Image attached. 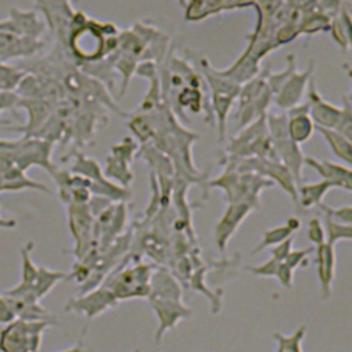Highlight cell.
I'll list each match as a JSON object with an SVG mask.
<instances>
[{
  "mask_svg": "<svg viewBox=\"0 0 352 352\" xmlns=\"http://www.w3.org/2000/svg\"><path fill=\"white\" fill-rule=\"evenodd\" d=\"M72 52L85 62H96L118 48V30L110 22H98L82 12L73 14L69 30Z\"/></svg>",
  "mask_w": 352,
  "mask_h": 352,
  "instance_id": "cell-1",
  "label": "cell"
},
{
  "mask_svg": "<svg viewBox=\"0 0 352 352\" xmlns=\"http://www.w3.org/2000/svg\"><path fill=\"white\" fill-rule=\"evenodd\" d=\"M197 66L201 70L204 81L209 87L210 107H212L213 117L216 120L219 142L223 143L226 139L227 117H228L235 100L238 99V95L241 91V84L223 76L219 72V69L213 67L205 56L198 59Z\"/></svg>",
  "mask_w": 352,
  "mask_h": 352,
  "instance_id": "cell-2",
  "label": "cell"
},
{
  "mask_svg": "<svg viewBox=\"0 0 352 352\" xmlns=\"http://www.w3.org/2000/svg\"><path fill=\"white\" fill-rule=\"evenodd\" d=\"M268 69L270 66H265L257 76L241 85L235 117L238 131L268 113V107L274 100V92L267 81Z\"/></svg>",
  "mask_w": 352,
  "mask_h": 352,
  "instance_id": "cell-3",
  "label": "cell"
},
{
  "mask_svg": "<svg viewBox=\"0 0 352 352\" xmlns=\"http://www.w3.org/2000/svg\"><path fill=\"white\" fill-rule=\"evenodd\" d=\"M54 143L41 139L25 136L19 140L0 139V155L10 160L22 170H28L30 166H41L48 172L55 168L51 161Z\"/></svg>",
  "mask_w": 352,
  "mask_h": 352,
  "instance_id": "cell-4",
  "label": "cell"
},
{
  "mask_svg": "<svg viewBox=\"0 0 352 352\" xmlns=\"http://www.w3.org/2000/svg\"><path fill=\"white\" fill-rule=\"evenodd\" d=\"M206 186L224 190L228 204L249 202L257 206L260 192L267 187H272L274 183L257 173L236 172L234 169L226 168L219 177L208 182Z\"/></svg>",
  "mask_w": 352,
  "mask_h": 352,
  "instance_id": "cell-5",
  "label": "cell"
},
{
  "mask_svg": "<svg viewBox=\"0 0 352 352\" xmlns=\"http://www.w3.org/2000/svg\"><path fill=\"white\" fill-rule=\"evenodd\" d=\"M227 151L228 155L238 158L260 157L279 160L267 128L265 116L239 129V132L230 140Z\"/></svg>",
  "mask_w": 352,
  "mask_h": 352,
  "instance_id": "cell-6",
  "label": "cell"
},
{
  "mask_svg": "<svg viewBox=\"0 0 352 352\" xmlns=\"http://www.w3.org/2000/svg\"><path fill=\"white\" fill-rule=\"evenodd\" d=\"M265 121L279 161L292 172L297 184L301 183V170L305 157L300 144L293 142L287 133L286 113L283 110L279 113H267Z\"/></svg>",
  "mask_w": 352,
  "mask_h": 352,
  "instance_id": "cell-7",
  "label": "cell"
},
{
  "mask_svg": "<svg viewBox=\"0 0 352 352\" xmlns=\"http://www.w3.org/2000/svg\"><path fill=\"white\" fill-rule=\"evenodd\" d=\"M56 324L51 320L14 319L0 330V352H37L44 330Z\"/></svg>",
  "mask_w": 352,
  "mask_h": 352,
  "instance_id": "cell-8",
  "label": "cell"
},
{
  "mask_svg": "<svg viewBox=\"0 0 352 352\" xmlns=\"http://www.w3.org/2000/svg\"><path fill=\"white\" fill-rule=\"evenodd\" d=\"M151 275V265L136 263L133 265H125L114 274L107 275L103 285L113 293L117 301L133 297H148Z\"/></svg>",
  "mask_w": 352,
  "mask_h": 352,
  "instance_id": "cell-9",
  "label": "cell"
},
{
  "mask_svg": "<svg viewBox=\"0 0 352 352\" xmlns=\"http://www.w3.org/2000/svg\"><path fill=\"white\" fill-rule=\"evenodd\" d=\"M256 206L249 202H230L221 217L217 220L213 231L214 243L220 253H224L230 239L234 236L242 221Z\"/></svg>",
  "mask_w": 352,
  "mask_h": 352,
  "instance_id": "cell-10",
  "label": "cell"
},
{
  "mask_svg": "<svg viewBox=\"0 0 352 352\" xmlns=\"http://www.w3.org/2000/svg\"><path fill=\"white\" fill-rule=\"evenodd\" d=\"M69 226L76 239V256L81 260L88 252L91 245V234L94 227V214L88 204H69Z\"/></svg>",
  "mask_w": 352,
  "mask_h": 352,
  "instance_id": "cell-11",
  "label": "cell"
},
{
  "mask_svg": "<svg viewBox=\"0 0 352 352\" xmlns=\"http://www.w3.org/2000/svg\"><path fill=\"white\" fill-rule=\"evenodd\" d=\"M138 153V144L131 138H124L122 142L111 147V155L107 157L106 176L118 180L122 187H129L133 180V173L129 168V164Z\"/></svg>",
  "mask_w": 352,
  "mask_h": 352,
  "instance_id": "cell-12",
  "label": "cell"
},
{
  "mask_svg": "<svg viewBox=\"0 0 352 352\" xmlns=\"http://www.w3.org/2000/svg\"><path fill=\"white\" fill-rule=\"evenodd\" d=\"M314 77V60H309V65L302 72L297 69L285 80L279 91L274 96V102L280 110H287L298 103H301L302 95L308 88L309 80Z\"/></svg>",
  "mask_w": 352,
  "mask_h": 352,
  "instance_id": "cell-13",
  "label": "cell"
},
{
  "mask_svg": "<svg viewBox=\"0 0 352 352\" xmlns=\"http://www.w3.org/2000/svg\"><path fill=\"white\" fill-rule=\"evenodd\" d=\"M148 301L158 318V330L155 333V342L158 344L169 329L175 327L179 320L188 318L191 311L183 305L180 298H162V297H148Z\"/></svg>",
  "mask_w": 352,
  "mask_h": 352,
  "instance_id": "cell-14",
  "label": "cell"
},
{
  "mask_svg": "<svg viewBox=\"0 0 352 352\" xmlns=\"http://www.w3.org/2000/svg\"><path fill=\"white\" fill-rule=\"evenodd\" d=\"M307 102L309 106V114L316 126L336 129L341 118L342 107H338L327 102L326 99H323V96L316 88V82L314 77L309 80V84L307 88Z\"/></svg>",
  "mask_w": 352,
  "mask_h": 352,
  "instance_id": "cell-15",
  "label": "cell"
},
{
  "mask_svg": "<svg viewBox=\"0 0 352 352\" xmlns=\"http://www.w3.org/2000/svg\"><path fill=\"white\" fill-rule=\"evenodd\" d=\"M118 301L113 296V293L104 285H100L99 287L88 290V293L85 296L70 300L67 302V305L65 307V309L82 314L91 319V318L102 314L103 311L111 308Z\"/></svg>",
  "mask_w": 352,
  "mask_h": 352,
  "instance_id": "cell-16",
  "label": "cell"
},
{
  "mask_svg": "<svg viewBox=\"0 0 352 352\" xmlns=\"http://www.w3.org/2000/svg\"><path fill=\"white\" fill-rule=\"evenodd\" d=\"M41 38L0 30V60L30 56L44 47Z\"/></svg>",
  "mask_w": 352,
  "mask_h": 352,
  "instance_id": "cell-17",
  "label": "cell"
},
{
  "mask_svg": "<svg viewBox=\"0 0 352 352\" xmlns=\"http://www.w3.org/2000/svg\"><path fill=\"white\" fill-rule=\"evenodd\" d=\"M45 23L37 16L34 11H21L16 8L10 10L7 19L0 21V30L11 32L21 36H30L41 38Z\"/></svg>",
  "mask_w": 352,
  "mask_h": 352,
  "instance_id": "cell-18",
  "label": "cell"
},
{
  "mask_svg": "<svg viewBox=\"0 0 352 352\" xmlns=\"http://www.w3.org/2000/svg\"><path fill=\"white\" fill-rule=\"evenodd\" d=\"M287 118V133L297 144L305 143L316 131V125L309 114L308 102H301L285 110Z\"/></svg>",
  "mask_w": 352,
  "mask_h": 352,
  "instance_id": "cell-19",
  "label": "cell"
},
{
  "mask_svg": "<svg viewBox=\"0 0 352 352\" xmlns=\"http://www.w3.org/2000/svg\"><path fill=\"white\" fill-rule=\"evenodd\" d=\"M315 261H316V274L320 286V294L323 300H327L333 290V280L336 276V249L334 245L324 242L315 246Z\"/></svg>",
  "mask_w": 352,
  "mask_h": 352,
  "instance_id": "cell-20",
  "label": "cell"
},
{
  "mask_svg": "<svg viewBox=\"0 0 352 352\" xmlns=\"http://www.w3.org/2000/svg\"><path fill=\"white\" fill-rule=\"evenodd\" d=\"M304 165L315 169L319 176L329 180L333 187L342 188L352 192V168L329 160H318L314 157H305Z\"/></svg>",
  "mask_w": 352,
  "mask_h": 352,
  "instance_id": "cell-21",
  "label": "cell"
},
{
  "mask_svg": "<svg viewBox=\"0 0 352 352\" xmlns=\"http://www.w3.org/2000/svg\"><path fill=\"white\" fill-rule=\"evenodd\" d=\"M0 175L3 176L4 191H21V190H36L45 194H52V191L43 183L29 179L25 170L19 169L10 160L0 155Z\"/></svg>",
  "mask_w": 352,
  "mask_h": 352,
  "instance_id": "cell-22",
  "label": "cell"
},
{
  "mask_svg": "<svg viewBox=\"0 0 352 352\" xmlns=\"http://www.w3.org/2000/svg\"><path fill=\"white\" fill-rule=\"evenodd\" d=\"M7 298H8L10 304H11V308H12L16 319L56 322L55 316L51 315L45 308H43L38 304L40 300L36 298L34 296L19 294V296H7Z\"/></svg>",
  "mask_w": 352,
  "mask_h": 352,
  "instance_id": "cell-23",
  "label": "cell"
},
{
  "mask_svg": "<svg viewBox=\"0 0 352 352\" xmlns=\"http://www.w3.org/2000/svg\"><path fill=\"white\" fill-rule=\"evenodd\" d=\"M232 6L234 0H188L184 19L190 22H199L212 15L232 11Z\"/></svg>",
  "mask_w": 352,
  "mask_h": 352,
  "instance_id": "cell-24",
  "label": "cell"
},
{
  "mask_svg": "<svg viewBox=\"0 0 352 352\" xmlns=\"http://www.w3.org/2000/svg\"><path fill=\"white\" fill-rule=\"evenodd\" d=\"M300 220L298 217L296 216H290L286 219V223L282 224V226H276V227H272V228H268L264 231V235H263V239L261 242L253 249L252 254L263 250V249H267V248H272L283 241H286L287 238L293 236L298 230H300Z\"/></svg>",
  "mask_w": 352,
  "mask_h": 352,
  "instance_id": "cell-25",
  "label": "cell"
},
{
  "mask_svg": "<svg viewBox=\"0 0 352 352\" xmlns=\"http://www.w3.org/2000/svg\"><path fill=\"white\" fill-rule=\"evenodd\" d=\"M334 188L329 180H319L315 183H298L297 184V202L304 209H311L323 204L324 195Z\"/></svg>",
  "mask_w": 352,
  "mask_h": 352,
  "instance_id": "cell-26",
  "label": "cell"
},
{
  "mask_svg": "<svg viewBox=\"0 0 352 352\" xmlns=\"http://www.w3.org/2000/svg\"><path fill=\"white\" fill-rule=\"evenodd\" d=\"M316 131L323 136L333 154L352 168V140L334 129L316 126Z\"/></svg>",
  "mask_w": 352,
  "mask_h": 352,
  "instance_id": "cell-27",
  "label": "cell"
},
{
  "mask_svg": "<svg viewBox=\"0 0 352 352\" xmlns=\"http://www.w3.org/2000/svg\"><path fill=\"white\" fill-rule=\"evenodd\" d=\"M307 327L300 326L294 333L285 336L280 333H275L274 338L278 344L275 352H302V340L305 337Z\"/></svg>",
  "mask_w": 352,
  "mask_h": 352,
  "instance_id": "cell-28",
  "label": "cell"
},
{
  "mask_svg": "<svg viewBox=\"0 0 352 352\" xmlns=\"http://www.w3.org/2000/svg\"><path fill=\"white\" fill-rule=\"evenodd\" d=\"M324 231H326V242L336 245L341 239L352 241V224H344L324 216Z\"/></svg>",
  "mask_w": 352,
  "mask_h": 352,
  "instance_id": "cell-29",
  "label": "cell"
},
{
  "mask_svg": "<svg viewBox=\"0 0 352 352\" xmlns=\"http://www.w3.org/2000/svg\"><path fill=\"white\" fill-rule=\"evenodd\" d=\"M23 76L25 73L22 70L0 60V92L12 91L16 88L22 82Z\"/></svg>",
  "mask_w": 352,
  "mask_h": 352,
  "instance_id": "cell-30",
  "label": "cell"
},
{
  "mask_svg": "<svg viewBox=\"0 0 352 352\" xmlns=\"http://www.w3.org/2000/svg\"><path fill=\"white\" fill-rule=\"evenodd\" d=\"M341 107H342L341 118L334 131H337L338 133H341L345 138H348L349 140H352V104L346 96H342Z\"/></svg>",
  "mask_w": 352,
  "mask_h": 352,
  "instance_id": "cell-31",
  "label": "cell"
},
{
  "mask_svg": "<svg viewBox=\"0 0 352 352\" xmlns=\"http://www.w3.org/2000/svg\"><path fill=\"white\" fill-rule=\"evenodd\" d=\"M336 16L344 30V34L349 44V48H352V3L349 0H344L342 6Z\"/></svg>",
  "mask_w": 352,
  "mask_h": 352,
  "instance_id": "cell-32",
  "label": "cell"
},
{
  "mask_svg": "<svg viewBox=\"0 0 352 352\" xmlns=\"http://www.w3.org/2000/svg\"><path fill=\"white\" fill-rule=\"evenodd\" d=\"M319 208L322 209L324 216H329L330 219L344 223V224H352V205H342L338 208H331L329 205L320 204Z\"/></svg>",
  "mask_w": 352,
  "mask_h": 352,
  "instance_id": "cell-33",
  "label": "cell"
},
{
  "mask_svg": "<svg viewBox=\"0 0 352 352\" xmlns=\"http://www.w3.org/2000/svg\"><path fill=\"white\" fill-rule=\"evenodd\" d=\"M280 261L270 257L267 261L257 264V265H246L245 270L252 272L256 276H263V278H275L276 272H278V267H279Z\"/></svg>",
  "mask_w": 352,
  "mask_h": 352,
  "instance_id": "cell-34",
  "label": "cell"
},
{
  "mask_svg": "<svg viewBox=\"0 0 352 352\" xmlns=\"http://www.w3.org/2000/svg\"><path fill=\"white\" fill-rule=\"evenodd\" d=\"M307 236L309 239V242L314 246L322 245L326 242V231H324V226L320 221V219L318 217H312L308 221V230H307Z\"/></svg>",
  "mask_w": 352,
  "mask_h": 352,
  "instance_id": "cell-35",
  "label": "cell"
},
{
  "mask_svg": "<svg viewBox=\"0 0 352 352\" xmlns=\"http://www.w3.org/2000/svg\"><path fill=\"white\" fill-rule=\"evenodd\" d=\"M315 252L314 246L309 248H304V249H296L292 250L289 253V256L285 258V263L292 268V270H297L298 267H307L308 264V257L311 253Z\"/></svg>",
  "mask_w": 352,
  "mask_h": 352,
  "instance_id": "cell-36",
  "label": "cell"
},
{
  "mask_svg": "<svg viewBox=\"0 0 352 352\" xmlns=\"http://www.w3.org/2000/svg\"><path fill=\"white\" fill-rule=\"evenodd\" d=\"M293 241H294V235L287 238L286 241L272 246L271 249V257L279 260V261H285V258L289 256V253L293 250Z\"/></svg>",
  "mask_w": 352,
  "mask_h": 352,
  "instance_id": "cell-37",
  "label": "cell"
},
{
  "mask_svg": "<svg viewBox=\"0 0 352 352\" xmlns=\"http://www.w3.org/2000/svg\"><path fill=\"white\" fill-rule=\"evenodd\" d=\"M293 274H294V270H292L285 261H280L275 278L279 280V283L283 287L290 289L293 286Z\"/></svg>",
  "mask_w": 352,
  "mask_h": 352,
  "instance_id": "cell-38",
  "label": "cell"
},
{
  "mask_svg": "<svg viewBox=\"0 0 352 352\" xmlns=\"http://www.w3.org/2000/svg\"><path fill=\"white\" fill-rule=\"evenodd\" d=\"M15 318V314L11 308V304L7 298V296H0V323L7 324L10 322H12Z\"/></svg>",
  "mask_w": 352,
  "mask_h": 352,
  "instance_id": "cell-39",
  "label": "cell"
},
{
  "mask_svg": "<svg viewBox=\"0 0 352 352\" xmlns=\"http://www.w3.org/2000/svg\"><path fill=\"white\" fill-rule=\"evenodd\" d=\"M19 102V98L12 91L0 92V113L7 109H12Z\"/></svg>",
  "mask_w": 352,
  "mask_h": 352,
  "instance_id": "cell-40",
  "label": "cell"
},
{
  "mask_svg": "<svg viewBox=\"0 0 352 352\" xmlns=\"http://www.w3.org/2000/svg\"><path fill=\"white\" fill-rule=\"evenodd\" d=\"M257 0H234L232 10H242V8H249L256 4Z\"/></svg>",
  "mask_w": 352,
  "mask_h": 352,
  "instance_id": "cell-41",
  "label": "cell"
},
{
  "mask_svg": "<svg viewBox=\"0 0 352 352\" xmlns=\"http://www.w3.org/2000/svg\"><path fill=\"white\" fill-rule=\"evenodd\" d=\"M16 226L15 219H4L0 216V227L1 228H14Z\"/></svg>",
  "mask_w": 352,
  "mask_h": 352,
  "instance_id": "cell-42",
  "label": "cell"
},
{
  "mask_svg": "<svg viewBox=\"0 0 352 352\" xmlns=\"http://www.w3.org/2000/svg\"><path fill=\"white\" fill-rule=\"evenodd\" d=\"M342 69L345 70V73L348 74V77L351 78V81H352V65L351 63H348V62H345V63H342ZM348 98V100L351 102V104H352V92L346 96Z\"/></svg>",
  "mask_w": 352,
  "mask_h": 352,
  "instance_id": "cell-43",
  "label": "cell"
},
{
  "mask_svg": "<svg viewBox=\"0 0 352 352\" xmlns=\"http://www.w3.org/2000/svg\"><path fill=\"white\" fill-rule=\"evenodd\" d=\"M59 352H85V349L82 348L81 344H77V345H74V346H72V348H69V349L59 351Z\"/></svg>",
  "mask_w": 352,
  "mask_h": 352,
  "instance_id": "cell-44",
  "label": "cell"
},
{
  "mask_svg": "<svg viewBox=\"0 0 352 352\" xmlns=\"http://www.w3.org/2000/svg\"><path fill=\"white\" fill-rule=\"evenodd\" d=\"M177 3H179L182 7H184V8H186V6H187L188 0H177Z\"/></svg>",
  "mask_w": 352,
  "mask_h": 352,
  "instance_id": "cell-45",
  "label": "cell"
},
{
  "mask_svg": "<svg viewBox=\"0 0 352 352\" xmlns=\"http://www.w3.org/2000/svg\"><path fill=\"white\" fill-rule=\"evenodd\" d=\"M0 192H4V188H3V176L0 175Z\"/></svg>",
  "mask_w": 352,
  "mask_h": 352,
  "instance_id": "cell-46",
  "label": "cell"
}]
</instances>
